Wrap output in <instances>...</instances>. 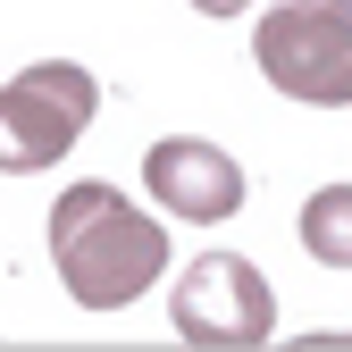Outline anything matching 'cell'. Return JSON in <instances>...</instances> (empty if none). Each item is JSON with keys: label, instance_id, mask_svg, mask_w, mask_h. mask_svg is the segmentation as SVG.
I'll return each mask as SVG.
<instances>
[{"label": "cell", "instance_id": "4", "mask_svg": "<svg viewBox=\"0 0 352 352\" xmlns=\"http://www.w3.org/2000/svg\"><path fill=\"white\" fill-rule=\"evenodd\" d=\"M176 336L185 344H218V352H252L277 336V294L243 252H201L176 269Z\"/></svg>", "mask_w": 352, "mask_h": 352}, {"label": "cell", "instance_id": "1", "mask_svg": "<svg viewBox=\"0 0 352 352\" xmlns=\"http://www.w3.org/2000/svg\"><path fill=\"white\" fill-rule=\"evenodd\" d=\"M51 269H59L67 302L126 311L168 277V227L143 218L118 185H67L51 201Z\"/></svg>", "mask_w": 352, "mask_h": 352}, {"label": "cell", "instance_id": "5", "mask_svg": "<svg viewBox=\"0 0 352 352\" xmlns=\"http://www.w3.org/2000/svg\"><path fill=\"white\" fill-rule=\"evenodd\" d=\"M143 185H151V201L168 218H185V227H227L243 210V193H252V176L218 143H201V135H160L143 151Z\"/></svg>", "mask_w": 352, "mask_h": 352}, {"label": "cell", "instance_id": "7", "mask_svg": "<svg viewBox=\"0 0 352 352\" xmlns=\"http://www.w3.org/2000/svg\"><path fill=\"white\" fill-rule=\"evenodd\" d=\"M201 17H235V9H252V0H193Z\"/></svg>", "mask_w": 352, "mask_h": 352}, {"label": "cell", "instance_id": "6", "mask_svg": "<svg viewBox=\"0 0 352 352\" xmlns=\"http://www.w3.org/2000/svg\"><path fill=\"white\" fill-rule=\"evenodd\" d=\"M344 210H352V193H344V185H327V193H311V201H302V243H311V252L327 260V269H344V260H352Z\"/></svg>", "mask_w": 352, "mask_h": 352}, {"label": "cell", "instance_id": "3", "mask_svg": "<svg viewBox=\"0 0 352 352\" xmlns=\"http://www.w3.org/2000/svg\"><path fill=\"white\" fill-rule=\"evenodd\" d=\"M101 109V84L93 67L76 59H34L0 84V176H34V168H59L84 126Z\"/></svg>", "mask_w": 352, "mask_h": 352}, {"label": "cell", "instance_id": "2", "mask_svg": "<svg viewBox=\"0 0 352 352\" xmlns=\"http://www.w3.org/2000/svg\"><path fill=\"white\" fill-rule=\"evenodd\" d=\"M252 59L285 101L344 109L352 101V0H277L252 25Z\"/></svg>", "mask_w": 352, "mask_h": 352}]
</instances>
